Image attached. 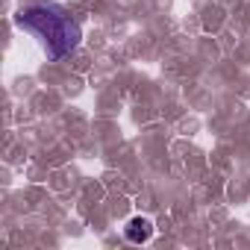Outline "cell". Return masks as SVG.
Returning a JSON list of instances; mask_svg holds the SVG:
<instances>
[{"mask_svg":"<svg viewBox=\"0 0 250 250\" xmlns=\"http://www.w3.org/2000/svg\"><path fill=\"white\" fill-rule=\"evenodd\" d=\"M15 24L27 33H33L47 59L59 62L65 56H71L77 47H80V39H83V30L77 24V18L59 6V3H36V6H27L15 15Z\"/></svg>","mask_w":250,"mask_h":250,"instance_id":"obj_1","label":"cell"},{"mask_svg":"<svg viewBox=\"0 0 250 250\" xmlns=\"http://www.w3.org/2000/svg\"><path fill=\"white\" fill-rule=\"evenodd\" d=\"M124 235H127L133 244H142V241H150V235H153V221L150 218H133L127 227H124Z\"/></svg>","mask_w":250,"mask_h":250,"instance_id":"obj_2","label":"cell"}]
</instances>
